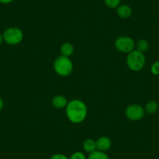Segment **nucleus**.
I'll list each match as a JSON object with an SVG mask.
<instances>
[{
  "label": "nucleus",
  "mask_w": 159,
  "mask_h": 159,
  "mask_svg": "<svg viewBox=\"0 0 159 159\" xmlns=\"http://www.w3.org/2000/svg\"><path fill=\"white\" fill-rule=\"evenodd\" d=\"M132 9L128 5H120L116 8V13L122 19H128L132 15Z\"/></svg>",
  "instance_id": "8"
},
{
  "label": "nucleus",
  "mask_w": 159,
  "mask_h": 159,
  "mask_svg": "<svg viewBox=\"0 0 159 159\" xmlns=\"http://www.w3.org/2000/svg\"><path fill=\"white\" fill-rule=\"evenodd\" d=\"M96 142V148H97L98 151H108L111 147V139L106 136H102V137H98Z\"/></svg>",
  "instance_id": "7"
},
{
  "label": "nucleus",
  "mask_w": 159,
  "mask_h": 159,
  "mask_svg": "<svg viewBox=\"0 0 159 159\" xmlns=\"http://www.w3.org/2000/svg\"><path fill=\"white\" fill-rule=\"evenodd\" d=\"M144 108L138 104H133L126 108L125 114L126 118L131 121H139L144 116Z\"/></svg>",
  "instance_id": "6"
},
{
  "label": "nucleus",
  "mask_w": 159,
  "mask_h": 159,
  "mask_svg": "<svg viewBox=\"0 0 159 159\" xmlns=\"http://www.w3.org/2000/svg\"><path fill=\"white\" fill-rule=\"evenodd\" d=\"M53 68L59 76H68L73 70V64L69 57L60 56L54 61Z\"/></svg>",
  "instance_id": "3"
},
{
  "label": "nucleus",
  "mask_w": 159,
  "mask_h": 159,
  "mask_svg": "<svg viewBox=\"0 0 159 159\" xmlns=\"http://www.w3.org/2000/svg\"><path fill=\"white\" fill-rule=\"evenodd\" d=\"M135 48L137 51L143 53L149 48V43L146 39H140L135 43Z\"/></svg>",
  "instance_id": "12"
},
{
  "label": "nucleus",
  "mask_w": 159,
  "mask_h": 159,
  "mask_svg": "<svg viewBox=\"0 0 159 159\" xmlns=\"http://www.w3.org/2000/svg\"><path fill=\"white\" fill-rule=\"evenodd\" d=\"M66 114L71 123L78 124L84 121L88 116L86 104L79 99H73L68 102L66 107Z\"/></svg>",
  "instance_id": "1"
},
{
  "label": "nucleus",
  "mask_w": 159,
  "mask_h": 159,
  "mask_svg": "<svg viewBox=\"0 0 159 159\" xmlns=\"http://www.w3.org/2000/svg\"><path fill=\"white\" fill-rule=\"evenodd\" d=\"M50 159H70L63 154H55L50 157Z\"/></svg>",
  "instance_id": "18"
},
{
  "label": "nucleus",
  "mask_w": 159,
  "mask_h": 159,
  "mask_svg": "<svg viewBox=\"0 0 159 159\" xmlns=\"http://www.w3.org/2000/svg\"><path fill=\"white\" fill-rule=\"evenodd\" d=\"M151 73L154 76H157L159 75V61H156L152 64L151 67Z\"/></svg>",
  "instance_id": "16"
},
{
  "label": "nucleus",
  "mask_w": 159,
  "mask_h": 159,
  "mask_svg": "<svg viewBox=\"0 0 159 159\" xmlns=\"http://www.w3.org/2000/svg\"><path fill=\"white\" fill-rule=\"evenodd\" d=\"M83 148L84 151L85 152L88 153V154L94 152V151L97 150L95 140H92V139H87V140H85L83 143Z\"/></svg>",
  "instance_id": "11"
},
{
  "label": "nucleus",
  "mask_w": 159,
  "mask_h": 159,
  "mask_svg": "<svg viewBox=\"0 0 159 159\" xmlns=\"http://www.w3.org/2000/svg\"><path fill=\"white\" fill-rule=\"evenodd\" d=\"M4 107V102L3 100H2V98L1 97H0V111H2V108H3Z\"/></svg>",
  "instance_id": "20"
},
{
  "label": "nucleus",
  "mask_w": 159,
  "mask_h": 159,
  "mask_svg": "<svg viewBox=\"0 0 159 159\" xmlns=\"http://www.w3.org/2000/svg\"><path fill=\"white\" fill-rule=\"evenodd\" d=\"M88 159H110L108 154L105 152L100 151H94V152L90 153L88 155Z\"/></svg>",
  "instance_id": "14"
},
{
  "label": "nucleus",
  "mask_w": 159,
  "mask_h": 159,
  "mask_svg": "<svg viewBox=\"0 0 159 159\" xmlns=\"http://www.w3.org/2000/svg\"><path fill=\"white\" fill-rule=\"evenodd\" d=\"M115 47L118 51L128 54L135 48V42L130 37L120 36L115 41Z\"/></svg>",
  "instance_id": "5"
},
{
  "label": "nucleus",
  "mask_w": 159,
  "mask_h": 159,
  "mask_svg": "<svg viewBox=\"0 0 159 159\" xmlns=\"http://www.w3.org/2000/svg\"><path fill=\"white\" fill-rule=\"evenodd\" d=\"M146 62V59L143 53L134 49L128 53L126 56V65L128 68L134 72H138L143 70Z\"/></svg>",
  "instance_id": "2"
},
{
  "label": "nucleus",
  "mask_w": 159,
  "mask_h": 159,
  "mask_svg": "<svg viewBox=\"0 0 159 159\" xmlns=\"http://www.w3.org/2000/svg\"><path fill=\"white\" fill-rule=\"evenodd\" d=\"M3 41L10 45H19L24 40V32L19 27H12L6 29L2 34Z\"/></svg>",
  "instance_id": "4"
},
{
  "label": "nucleus",
  "mask_w": 159,
  "mask_h": 159,
  "mask_svg": "<svg viewBox=\"0 0 159 159\" xmlns=\"http://www.w3.org/2000/svg\"><path fill=\"white\" fill-rule=\"evenodd\" d=\"M73 52H74V47L70 42H65L61 45L60 52L62 54L61 56L70 58L73 55Z\"/></svg>",
  "instance_id": "10"
},
{
  "label": "nucleus",
  "mask_w": 159,
  "mask_h": 159,
  "mask_svg": "<svg viewBox=\"0 0 159 159\" xmlns=\"http://www.w3.org/2000/svg\"><path fill=\"white\" fill-rule=\"evenodd\" d=\"M158 109V105L155 101H150L145 105L144 111L148 114H154Z\"/></svg>",
  "instance_id": "13"
},
{
  "label": "nucleus",
  "mask_w": 159,
  "mask_h": 159,
  "mask_svg": "<svg viewBox=\"0 0 159 159\" xmlns=\"http://www.w3.org/2000/svg\"><path fill=\"white\" fill-rule=\"evenodd\" d=\"M70 159H88L85 156V154H84L81 151H76L73 154H72V155L70 156Z\"/></svg>",
  "instance_id": "17"
},
{
  "label": "nucleus",
  "mask_w": 159,
  "mask_h": 159,
  "mask_svg": "<svg viewBox=\"0 0 159 159\" xmlns=\"http://www.w3.org/2000/svg\"><path fill=\"white\" fill-rule=\"evenodd\" d=\"M14 0H0V3L2 4H9L11 3L12 2H13Z\"/></svg>",
  "instance_id": "19"
},
{
  "label": "nucleus",
  "mask_w": 159,
  "mask_h": 159,
  "mask_svg": "<svg viewBox=\"0 0 159 159\" xmlns=\"http://www.w3.org/2000/svg\"><path fill=\"white\" fill-rule=\"evenodd\" d=\"M52 104L56 108L61 109V108L66 107L67 104H68V101L63 95L59 94V95H56L53 98L52 100Z\"/></svg>",
  "instance_id": "9"
},
{
  "label": "nucleus",
  "mask_w": 159,
  "mask_h": 159,
  "mask_svg": "<svg viewBox=\"0 0 159 159\" xmlns=\"http://www.w3.org/2000/svg\"><path fill=\"white\" fill-rule=\"evenodd\" d=\"M104 1L105 5L110 9H116L121 3V0H104Z\"/></svg>",
  "instance_id": "15"
},
{
  "label": "nucleus",
  "mask_w": 159,
  "mask_h": 159,
  "mask_svg": "<svg viewBox=\"0 0 159 159\" xmlns=\"http://www.w3.org/2000/svg\"><path fill=\"white\" fill-rule=\"evenodd\" d=\"M3 42H4V41H3V37H2V34H0V45H2V43Z\"/></svg>",
  "instance_id": "21"
}]
</instances>
